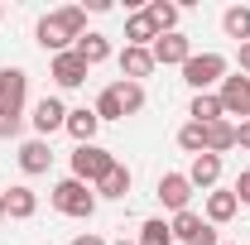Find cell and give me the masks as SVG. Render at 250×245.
Returning a JSON list of instances; mask_svg holds the SVG:
<instances>
[{"label":"cell","instance_id":"1","mask_svg":"<svg viewBox=\"0 0 250 245\" xmlns=\"http://www.w3.org/2000/svg\"><path fill=\"white\" fill-rule=\"evenodd\" d=\"M39 48L43 53H67L82 34H87V5H62V10H48L43 20H39Z\"/></svg>","mask_w":250,"mask_h":245},{"label":"cell","instance_id":"2","mask_svg":"<svg viewBox=\"0 0 250 245\" xmlns=\"http://www.w3.org/2000/svg\"><path fill=\"white\" fill-rule=\"evenodd\" d=\"M116 163H121V159H116L111 149H101V144H77V149H72V178L87 183V187H96Z\"/></svg>","mask_w":250,"mask_h":245},{"label":"cell","instance_id":"3","mask_svg":"<svg viewBox=\"0 0 250 245\" xmlns=\"http://www.w3.org/2000/svg\"><path fill=\"white\" fill-rule=\"evenodd\" d=\"M53 207H58L62 216H77V221H87V216L96 212V187L77 183V178H62V183H53Z\"/></svg>","mask_w":250,"mask_h":245},{"label":"cell","instance_id":"4","mask_svg":"<svg viewBox=\"0 0 250 245\" xmlns=\"http://www.w3.org/2000/svg\"><path fill=\"white\" fill-rule=\"evenodd\" d=\"M221 77H226V58H221V53H192V58L183 62V82L192 87V96L221 87Z\"/></svg>","mask_w":250,"mask_h":245},{"label":"cell","instance_id":"5","mask_svg":"<svg viewBox=\"0 0 250 245\" xmlns=\"http://www.w3.org/2000/svg\"><path fill=\"white\" fill-rule=\"evenodd\" d=\"M24 101H29V72L24 67H0V111L24 116Z\"/></svg>","mask_w":250,"mask_h":245},{"label":"cell","instance_id":"6","mask_svg":"<svg viewBox=\"0 0 250 245\" xmlns=\"http://www.w3.org/2000/svg\"><path fill=\"white\" fill-rule=\"evenodd\" d=\"M217 96H221V111L226 116H241V121H250V77H221V87H217Z\"/></svg>","mask_w":250,"mask_h":245},{"label":"cell","instance_id":"7","mask_svg":"<svg viewBox=\"0 0 250 245\" xmlns=\"http://www.w3.org/2000/svg\"><path fill=\"white\" fill-rule=\"evenodd\" d=\"M34 135H39V140H48V135H53V130H62V125H67V106H62L58 96H43V101H34Z\"/></svg>","mask_w":250,"mask_h":245},{"label":"cell","instance_id":"8","mask_svg":"<svg viewBox=\"0 0 250 245\" xmlns=\"http://www.w3.org/2000/svg\"><path fill=\"white\" fill-rule=\"evenodd\" d=\"M192 192H197V187L188 183V173H164V178H159V202H164V207H168L173 216H178V212H188Z\"/></svg>","mask_w":250,"mask_h":245},{"label":"cell","instance_id":"9","mask_svg":"<svg viewBox=\"0 0 250 245\" xmlns=\"http://www.w3.org/2000/svg\"><path fill=\"white\" fill-rule=\"evenodd\" d=\"M149 53H154V62H164V67H183V62L192 58V43H188V34L173 29V34H159Z\"/></svg>","mask_w":250,"mask_h":245},{"label":"cell","instance_id":"10","mask_svg":"<svg viewBox=\"0 0 250 245\" xmlns=\"http://www.w3.org/2000/svg\"><path fill=\"white\" fill-rule=\"evenodd\" d=\"M34 212H39V192H34L29 183L5 187V221H29Z\"/></svg>","mask_w":250,"mask_h":245},{"label":"cell","instance_id":"11","mask_svg":"<svg viewBox=\"0 0 250 245\" xmlns=\"http://www.w3.org/2000/svg\"><path fill=\"white\" fill-rule=\"evenodd\" d=\"M87 72H92V67H87V62L77 58L72 48H67V53H58V58H53V82H58L62 92H72V87H82V82H87Z\"/></svg>","mask_w":250,"mask_h":245},{"label":"cell","instance_id":"12","mask_svg":"<svg viewBox=\"0 0 250 245\" xmlns=\"http://www.w3.org/2000/svg\"><path fill=\"white\" fill-rule=\"evenodd\" d=\"M154 67H159V62H154L149 48H130V43L121 48V77H125V82H145Z\"/></svg>","mask_w":250,"mask_h":245},{"label":"cell","instance_id":"13","mask_svg":"<svg viewBox=\"0 0 250 245\" xmlns=\"http://www.w3.org/2000/svg\"><path fill=\"white\" fill-rule=\"evenodd\" d=\"M48 163H53V149H48V140H24L20 144V168L29 173V178H39V173H48Z\"/></svg>","mask_w":250,"mask_h":245},{"label":"cell","instance_id":"14","mask_svg":"<svg viewBox=\"0 0 250 245\" xmlns=\"http://www.w3.org/2000/svg\"><path fill=\"white\" fill-rule=\"evenodd\" d=\"M77 144H96V130H101V121H96L92 106H77V111H67V125H62Z\"/></svg>","mask_w":250,"mask_h":245},{"label":"cell","instance_id":"15","mask_svg":"<svg viewBox=\"0 0 250 245\" xmlns=\"http://www.w3.org/2000/svg\"><path fill=\"white\" fill-rule=\"evenodd\" d=\"M188 183L212 192V187L221 183V154H197V159H192V168H188Z\"/></svg>","mask_w":250,"mask_h":245},{"label":"cell","instance_id":"16","mask_svg":"<svg viewBox=\"0 0 250 245\" xmlns=\"http://www.w3.org/2000/svg\"><path fill=\"white\" fill-rule=\"evenodd\" d=\"M236 207H241V202H236V192H226V187H212V192H207V207H202V216H207L212 226H226V221L236 216Z\"/></svg>","mask_w":250,"mask_h":245},{"label":"cell","instance_id":"17","mask_svg":"<svg viewBox=\"0 0 250 245\" xmlns=\"http://www.w3.org/2000/svg\"><path fill=\"white\" fill-rule=\"evenodd\" d=\"M154 39H159V29H154V20H149L145 10H135V15L125 20V43H130V48H154Z\"/></svg>","mask_w":250,"mask_h":245},{"label":"cell","instance_id":"18","mask_svg":"<svg viewBox=\"0 0 250 245\" xmlns=\"http://www.w3.org/2000/svg\"><path fill=\"white\" fill-rule=\"evenodd\" d=\"M72 53L87 62V67H96V62L111 58V39H106V34H82V39L72 43Z\"/></svg>","mask_w":250,"mask_h":245},{"label":"cell","instance_id":"19","mask_svg":"<svg viewBox=\"0 0 250 245\" xmlns=\"http://www.w3.org/2000/svg\"><path fill=\"white\" fill-rule=\"evenodd\" d=\"M207 226H212V221H207V216H197L192 207H188V212H178L173 221H168V231H173V241H183V245H192L197 236H202V231H207Z\"/></svg>","mask_w":250,"mask_h":245},{"label":"cell","instance_id":"20","mask_svg":"<svg viewBox=\"0 0 250 245\" xmlns=\"http://www.w3.org/2000/svg\"><path fill=\"white\" fill-rule=\"evenodd\" d=\"M188 116H192L197 125H217V121H226L221 96H217V92H197V96H192V106H188Z\"/></svg>","mask_w":250,"mask_h":245},{"label":"cell","instance_id":"21","mask_svg":"<svg viewBox=\"0 0 250 245\" xmlns=\"http://www.w3.org/2000/svg\"><path fill=\"white\" fill-rule=\"evenodd\" d=\"M221 29H226V39H236V43H250V10L246 5L221 10Z\"/></svg>","mask_w":250,"mask_h":245},{"label":"cell","instance_id":"22","mask_svg":"<svg viewBox=\"0 0 250 245\" xmlns=\"http://www.w3.org/2000/svg\"><path fill=\"white\" fill-rule=\"evenodd\" d=\"M125 192H130V168H125V163H116V168H111V173L96 183V197H111V202H121Z\"/></svg>","mask_w":250,"mask_h":245},{"label":"cell","instance_id":"23","mask_svg":"<svg viewBox=\"0 0 250 245\" xmlns=\"http://www.w3.org/2000/svg\"><path fill=\"white\" fill-rule=\"evenodd\" d=\"M111 87H116V96H121V111L125 116H140V111H145V82H111Z\"/></svg>","mask_w":250,"mask_h":245},{"label":"cell","instance_id":"24","mask_svg":"<svg viewBox=\"0 0 250 245\" xmlns=\"http://www.w3.org/2000/svg\"><path fill=\"white\" fill-rule=\"evenodd\" d=\"M145 15L154 20L159 34H173V24H178V5H173V0H149V5H145Z\"/></svg>","mask_w":250,"mask_h":245},{"label":"cell","instance_id":"25","mask_svg":"<svg viewBox=\"0 0 250 245\" xmlns=\"http://www.w3.org/2000/svg\"><path fill=\"white\" fill-rule=\"evenodd\" d=\"M226 149H236V125L231 121L207 125V154H226Z\"/></svg>","mask_w":250,"mask_h":245},{"label":"cell","instance_id":"26","mask_svg":"<svg viewBox=\"0 0 250 245\" xmlns=\"http://www.w3.org/2000/svg\"><path fill=\"white\" fill-rule=\"evenodd\" d=\"M178 149H188L192 159H197V154H207V125L188 121L183 130H178Z\"/></svg>","mask_w":250,"mask_h":245},{"label":"cell","instance_id":"27","mask_svg":"<svg viewBox=\"0 0 250 245\" xmlns=\"http://www.w3.org/2000/svg\"><path fill=\"white\" fill-rule=\"evenodd\" d=\"M135 245H173V231H168V221L164 216H149L145 226H140V241Z\"/></svg>","mask_w":250,"mask_h":245},{"label":"cell","instance_id":"28","mask_svg":"<svg viewBox=\"0 0 250 245\" xmlns=\"http://www.w3.org/2000/svg\"><path fill=\"white\" fill-rule=\"evenodd\" d=\"M96 121H125V111H121V96H116V87H106V92L96 96Z\"/></svg>","mask_w":250,"mask_h":245},{"label":"cell","instance_id":"29","mask_svg":"<svg viewBox=\"0 0 250 245\" xmlns=\"http://www.w3.org/2000/svg\"><path fill=\"white\" fill-rule=\"evenodd\" d=\"M20 125H24V116H10V111H0V140L20 135Z\"/></svg>","mask_w":250,"mask_h":245},{"label":"cell","instance_id":"30","mask_svg":"<svg viewBox=\"0 0 250 245\" xmlns=\"http://www.w3.org/2000/svg\"><path fill=\"white\" fill-rule=\"evenodd\" d=\"M231 192H236V202H246V207H250V168L236 178V187H231Z\"/></svg>","mask_w":250,"mask_h":245},{"label":"cell","instance_id":"31","mask_svg":"<svg viewBox=\"0 0 250 245\" xmlns=\"http://www.w3.org/2000/svg\"><path fill=\"white\" fill-rule=\"evenodd\" d=\"M236 149H250V121L236 125Z\"/></svg>","mask_w":250,"mask_h":245},{"label":"cell","instance_id":"32","mask_svg":"<svg viewBox=\"0 0 250 245\" xmlns=\"http://www.w3.org/2000/svg\"><path fill=\"white\" fill-rule=\"evenodd\" d=\"M236 62H241V77H250V43H241V53H236Z\"/></svg>","mask_w":250,"mask_h":245},{"label":"cell","instance_id":"33","mask_svg":"<svg viewBox=\"0 0 250 245\" xmlns=\"http://www.w3.org/2000/svg\"><path fill=\"white\" fill-rule=\"evenodd\" d=\"M192 245H221V241H217V226H207V231H202V236H197Z\"/></svg>","mask_w":250,"mask_h":245},{"label":"cell","instance_id":"34","mask_svg":"<svg viewBox=\"0 0 250 245\" xmlns=\"http://www.w3.org/2000/svg\"><path fill=\"white\" fill-rule=\"evenodd\" d=\"M72 245H106V241H101V236H92V231H87V236H77V241H72Z\"/></svg>","mask_w":250,"mask_h":245},{"label":"cell","instance_id":"35","mask_svg":"<svg viewBox=\"0 0 250 245\" xmlns=\"http://www.w3.org/2000/svg\"><path fill=\"white\" fill-rule=\"evenodd\" d=\"M0 231H5V192H0Z\"/></svg>","mask_w":250,"mask_h":245},{"label":"cell","instance_id":"36","mask_svg":"<svg viewBox=\"0 0 250 245\" xmlns=\"http://www.w3.org/2000/svg\"><path fill=\"white\" fill-rule=\"evenodd\" d=\"M116 245H135V241H116Z\"/></svg>","mask_w":250,"mask_h":245},{"label":"cell","instance_id":"37","mask_svg":"<svg viewBox=\"0 0 250 245\" xmlns=\"http://www.w3.org/2000/svg\"><path fill=\"white\" fill-rule=\"evenodd\" d=\"M0 15H5V10H0Z\"/></svg>","mask_w":250,"mask_h":245}]
</instances>
